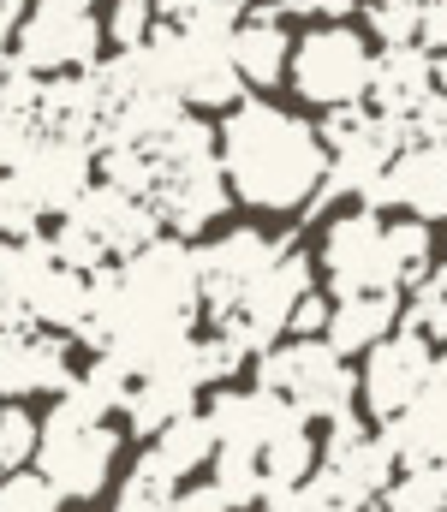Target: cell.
<instances>
[{
	"label": "cell",
	"instance_id": "cell-38",
	"mask_svg": "<svg viewBox=\"0 0 447 512\" xmlns=\"http://www.w3.org/2000/svg\"><path fill=\"white\" fill-rule=\"evenodd\" d=\"M436 90H442V96H447V54H442V60H436Z\"/></svg>",
	"mask_w": 447,
	"mask_h": 512
},
{
	"label": "cell",
	"instance_id": "cell-23",
	"mask_svg": "<svg viewBox=\"0 0 447 512\" xmlns=\"http://www.w3.org/2000/svg\"><path fill=\"white\" fill-rule=\"evenodd\" d=\"M209 483L227 495V507H263V495H269V477H263V459L257 453H215V465H209Z\"/></svg>",
	"mask_w": 447,
	"mask_h": 512
},
{
	"label": "cell",
	"instance_id": "cell-12",
	"mask_svg": "<svg viewBox=\"0 0 447 512\" xmlns=\"http://www.w3.org/2000/svg\"><path fill=\"white\" fill-rule=\"evenodd\" d=\"M364 209H412V221H447V149H430V143H412L394 155V167L382 173L376 197Z\"/></svg>",
	"mask_w": 447,
	"mask_h": 512
},
{
	"label": "cell",
	"instance_id": "cell-28",
	"mask_svg": "<svg viewBox=\"0 0 447 512\" xmlns=\"http://www.w3.org/2000/svg\"><path fill=\"white\" fill-rule=\"evenodd\" d=\"M36 447H42V423H36L24 405H6V411H0V471H6V477H12V471H30Z\"/></svg>",
	"mask_w": 447,
	"mask_h": 512
},
{
	"label": "cell",
	"instance_id": "cell-36",
	"mask_svg": "<svg viewBox=\"0 0 447 512\" xmlns=\"http://www.w3.org/2000/svg\"><path fill=\"white\" fill-rule=\"evenodd\" d=\"M275 6H281L287 18L304 12V18H322V24H340V18L352 12V0H275Z\"/></svg>",
	"mask_w": 447,
	"mask_h": 512
},
{
	"label": "cell",
	"instance_id": "cell-16",
	"mask_svg": "<svg viewBox=\"0 0 447 512\" xmlns=\"http://www.w3.org/2000/svg\"><path fill=\"white\" fill-rule=\"evenodd\" d=\"M430 96H436V60L424 48H382L376 54V84H370L376 114L412 120Z\"/></svg>",
	"mask_w": 447,
	"mask_h": 512
},
{
	"label": "cell",
	"instance_id": "cell-13",
	"mask_svg": "<svg viewBox=\"0 0 447 512\" xmlns=\"http://www.w3.org/2000/svg\"><path fill=\"white\" fill-rule=\"evenodd\" d=\"M149 209H155L161 227H173L179 245H185L191 233H209V227L233 209V191H227L221 161H215V167H197V173H179V179H161V191H155Z\"/></svg>",
	"mask_w": 447,
	"mask_h": 512
},
{
	"label": "cell",
	"instance_id": "cell-11",
	"mask_svg": "<svg viewBox=\"0 0 447 512\" xmlns=\"http://www.w3.org/2000/svg\"><path fill=\"white\" fill-rule=\"evenodd\" d=\"M72 376V340L66 334H0V399H30V393H66Z\"/></svg>",
	"mask_w": 447,
	"mask_h": 512
},
{
	"label": "cell",
	"instance_id": "cell-10",
	"mask_svg": "<svg viewBox=\"0 0 447 512\" xmlns=\"http://www.w3.org/2000/svg\"><path fill=\"white\" fill-rule=\"evenodd\" d=\"M203 417H209L221 453H257V459H263V447H269L281 429L304 423L287 399H275V393H263V387H245V393H239V387H221Z\"/></svg>",
	"mask_w": 447,
	"mask_h": 512
},
{
	"label": "cell",
	"instance_id": "cell-14",
	"mask_svg": "<svg viewBox=\"0 0 447 512\" xmlns=\"http://www.w3.org/2000/svg\"><path fill=\"white\" fill-rule=\"evenodd\" d=\"M72 221H84V227L108 245V256H126V262L161 239L155 209H149V203H138V197H126V191H114V185H90V191L78 197Z\"/></svg>",
	"mask_w": 447,
	"mask_h": 512
},
{
	"label": "cell",
	"instance_id": "cell-35",
	"mask_svg": "<svg viewBox=\"0 0 447 512\" xmlns=\"http://www.w3.org/2000/svg\"><path fill=\"white\" fill-rule=\"evenodd\" d=\"M418 48H424L430 60H442V54H447V0H430V6H424V30H418Z\"/></svg>",
	"mask_w": 447,
	"mask_h": 512
},
{
	"label": "cell",
	"instance_id": "cell-41",
	"mask_svg": "<svg viewBox=\"0 0 447 512\" xmlns=\"http://www.w3.org/2000/svg\"><path fill=\"white\" fill-rule=\"evenodd\" d=\"M0 411H6V405H0Z\"/></svg>",
	"mask_w": 447,
	"mask_h": 512
},
{
	"label": "cell",
	"instance_id": "cell-31",
	"mask_svg": "<svg viewBox=\"0 0 447 512\" xmlns=\"http://www.w3.org/2000/svg\"><path fill=\"white\" fill-rule=\"evenodd\" d=\"M364 24H370V36H376L382 48H418L424 12H418V6H370Z\"/></svg>",
	"mask_w": 447,
	"mask_h": 512
},
{
	"label": "cell",
	"instance_id": "cell-19",
	"mask_svg": "<svg viewBox=\"0 0 447 512\" xmlns=\"http://www.w3.org/2000/svg\"><path fill=\"white\" fill-rule=\"evenodd\" d=\"M191 411H197V376H191V370L149 376V382H138L132 399H126V429L144 435V441H155L167 423H179V417H191Z\"/></svg>",
	"mask_w": 447,
	"mask_h": 512
},
{
	"label": "cell",
	"instance_id": "cell-18",
	"mask_svg": "<svg viewBox=\"0 0 447 512\" xmlns=\"http://www.w3.org/2000/svg\"><path fill=\"white\" fill-rule=\"evenodd\" d=\"M24 304H30V322H36L42 334H66V340H78V334L90 328V274L54 268V274L36 280V292H30Z\"/></svg>",
	"mask_w": 447,
	"mask_h": 512
},
{
	"label": "cell",
	"instance_id": "cell-15",
	"mask_svg": "<svg viewBox=\"0 0 447 512\" xmlns=\"http://www.w3.org/2000/svg\"><path fill=\"white\" fill-rule=\"evenodd\" d=\"M281 18H287L281 6H245V24L233 30V66H239V78L257 84V90L281 84L287 66H293V36H287Z\"/></svg>",
	"mask_w": 447,
	"mask_h": 512
},
{
	"label": "cell",
	"instance_id": "cell-34",
	"mask_svg": "<svg viewBox=\"0 0 447 512\" xmlns=\"http://www.w3.org/2000/svg\"><path fill=\"white\" fill-rule=\"evenodd\" d=\"M167 512H233V507H227V495H221L215 483H185Z\"/></svg>",
	"mask_w": 447,
	"mask_h": 512
},
{
	"label": "cell",
	"instance_id": "cell-25",
	"mask_svg": "<svg viewBox=\"0 0 447 512\" xmlns=\"http://www.w3.org/2000/svg\"><path fill=\"white\" fill-rule=\"evenodd\" d=\"M400 328L418 334V340H430L436 352L447 346V286L436 280V274H430L424 286L406 292V304H400Z\"/></svg>",
	"mask_w": 447,
	"mask_h": 512
},
{
	"label": "cell",
	"instance_id": "cell-6",
	"mask_svg": "<svg viewBox=\"0 0 447 512\" xmlns=\"http://www.w3.org/2000/svg\"><path fill=\"white\" fill-rule=\"evenodd\" d=\"M298 298H310V256L287 245V251L275 256L269 274H257V280L239 292L233 322H227V328H209V334H227V340H239L245 352L263 358V352H275V340L287 334Z\"/></svg>",
	"mask_w": 447,
	"mask_h": 512
},
{
	"label": "cell",
	"instance_id": "cell-27",
	"mask_svg": "<svg viewBox=\"0 0 447 512\" xmlns=\"http://www.w3.org/2000/svg\"><path fill=\"white\" fill-rule=\"evenodd\" d=\"M48 245H54V262H60V268H72V274H102V268L114 262L108 245H102L84 221H72V215L54 227V239H48Z\"/></svg>",
	"mask_w": 447,
	"mask_h": 512
},
{
	"label": "cell",
	"instance_id": "cell-3",
	"mask_svg": "<svg viewBox=\"0 0 447 512\" xmlns=\"http://www.w3.org/2000/svg\"><path fill=\"white\" fill-rule=\"evenodd\" d=\"M257 387L287 399L304 423H334L352 411L358 399V376L346 358L328 352V340H287L275 352L257 358Z\"/></svg>",
	"mask_w": 447,
	"mask_h": 512
},
{
	"label": "cell",
	"instance_id": "cell-20",
	"mask_svg": "<svg viewBox=\"0 0 447 512\" xmlns=\"http://www.w3.org/2000/svg\"><path fill=\"white\" fill-rule=\"evenodd\" d=\"M149 459H155V471L161 477H191V471H203V465H215V453H221V441H215V429H209V417L203 411H191V417H179V423H167L155 441L144 447Z\"/></svg>",
	"mask_w": 447,
	"mask_h": 512
},
{
	"label": "cell",
	"instance_id": "cell-37",
	"mask_svg": "<svg viewBox=\"0 0 447 512\" xmlns=\"http://www.w3.org/2000/svg\"><path fill=\"white\" fill-rule=\"evenodd\" d=\"M370 6H418V12H424L430 0H370Z\"/></svg>",
	"mask_w": 447,
	"mask_h": 512
},
{
	"label": "cell",
	"instance_id": "cell-39",
	"mask_svg": "<svg viewBox=\"0 0 447 512\" xmlns=\"http://www.w3.org/2000/svg\"><path fill=\"white\" fill-rule=\"evenodd\" d=\"M0 12H12V18H18V12H24V0H0Z\"/></svg>",
	"mask_w": 447,
	"mask_h": 512
},
{
	"label": "cell",
	"instance_id": "cell-17",
	"mask_svg": "<svg viewBox=\"0 0 447 512\" xmlns=\"http://www.w3.org/2000/svg\"><path fill=\"white\" fill-rule=\"evenodd\" d=\"M394 334H400V292H358V298H340L328 316V352L334 358H352V352L370 358Z\"/></svg>",
	"mask_w": 447,
	"mask_h": 512
},
{
	"label": "cell",
	"instance_id": "cell-22",
	"mask_svg": "<svg viewBox=\"0 0 447 512\" xmlns=\"http://www.w3.org/2000/svg\"><path fill=\"white\" fill-rule=\"evenodd\" d=\"M382 512H447V465H412L376 501Z\"/></svg>",
	"mask_w": 447,
	"mask_h": 512
},
{
	"label": "cell",
	"instance_id": "cell-1",
	"mask_svg": "<svg viewBox=\"0 0 447 512\" xmlns=\"http://www.w3.org/2000/svg\"><path fill=\"white\" fill-rule=\"evenodd\" d=\"M328 149L316 126H304L287 108L269 102H239L221 126V173L227 191L251 209L269 215H298L316 209L322 185H328Z\"/></svg>",
	"mask_w": 447,
	"mask_h": 512
},
{
	"label": "cell",
	"instance_id": "cell-24",
	"mask_svg": "<svg viewBox=\"0 0 447 512\" xmlns=\"http://www.w3.org/2000/svg\"><path fill=\"white\" fill-rule=\"evenodd\" d=\"M388 251H394V268H400V292H412L436 274V239H430L424 221H388Z\"/></svg>",
	"mask_w": 447,
	"mask_h": 512
},
{
	"label": "cell",
	"instance_id": "cell-40",
	"mask_svg": "<svg viewBox=\"0 0 447 512\" xmlns=\"http://www.w3.org/2000/svg\"><path fill=\"white\" fill-rule=\"evenodd\" d=\"M0 483H6V471H0Z\"/></svg>",
	"mask_w": 447,
	"mask_h": 512
},
{
	"label": "cell",
	"instance_id": "cell-9",
	"mask_svg": "<svg viewBox=\"0 0 447 512\" xmlns=\"http://www.w3.org/2000/svg\"><path fill=\"white\" fill-rule=\"evenodd\" d=\"M90 167H96V149H90V143L36 131L12 173H18V185L36 197L42 215H60V221H66V215L78 209V197L90 191Z\"/></svg>",
	"mask_w": 447,
	"mask_h": 512
},
{
	"label": "cell",
	"instance_id": "cell-8",
	"mask_svg": "<svg viewBox=\"0 0 447 512\" xmlns=\"http://www.w3.org/2000/svg\"><path fill=\"white\" fill-rule=\"evenodd\" d=\"M436 346L430 340H418V334H394V340H382L370 358H364V376H358V399L370 405V417L376 423H400L418 399H424V387L436 382Z\"/></svg>",
	"mask_w": 447,
	"mask_h": 512
},
{
	"label": "cell",
	"instance_id": "cell-21",
	"mask_svg": "<svg viewBox=\"0 0 447 512\" xmlns=\"http://www.w3.org/2000/svg\"><path fill=\"white\" fill-rule=\"evenodd\" d=\"M316 459H322V447H316L310 423H293L263 447V477H269V489H298V483H310L322 471Z\"/></svg>",
	"mask_w": 447,
	"mask_h": 512
},
{
	"label": "cell",
	"instance_id": "cell-7",
	"mask_svg": "<svg viewBox=\"0 0 447 512\" xmlns=\"http://www.w3.org/2000/svg\"><path fill=\"white\" fill-rule=\"evenodd\" d=\"M120 465V429L96 423V429H48L42 423V447H36V471L60 489V501H96L108 489Z\"/></svg>",
	"mask_w": 447,
	"mask_h": 512
},
{
	"label": "cell",
	"instance_id": "cell-30",
	"mask_svg": "<svg viewBox=\"0 0 447 512\" xmlns=\"http://www.w3.org/2000/svg\"><path fill=\"white\" fill-rule=\"evenodd\" d=\"M60 489L30 465V471H12L6 483H0V512H60Z\"/></svg>",
	"mask_w": 447,
	"mask_h": 512
},
{
	"label": "cell",
	"instance_id": "cell-5",
	"mask_svg": "<svg viewBox=\"0 0 447 512\" xmlns=\"http://www.w3.org/2000/svg\"><path fill=\"white\" fill-rule=\"evenodd\" d=\"M322 268H328L334 304L358 298V292H400V268H394V251H388V221L376 209H346V215L328 221Z\"/></svg>",
	"mask_w": 447,
	"mask_h": 512
},
{
	"label": "cell",
	"instance_id": "cell-33",
	"mask_svg": "<svg viewBox=\"0 0 447 512\" xmlns=\"http://www.w3.org/2000/svg\"><path fill=\"white\" fill-rule=\"evenodd\" d=\"M412 137H418V143H430V149H447V96H442V90L412 114Z\"/></svg>",
	"mask_w": 447,
	"mask_h": 512
},
{
	"label": "cell",
	"instance_id": "cell-2",
	"mask_svg": "<svg viewBox=\"0 0 447 512\" xmlns=\"http://www.w3.org/2000/svg\"><path fill=\"white\" fill-rule=\"evenodd\" d=\"M293 90L316 108H364L370 84H376V48L364 42V30L352 24H316L293 42V66H287Z\"/></svg>",
	"mask_w": 447,
	"mask_h": 512
},
{
	"label": "cell",
	"instance_id": "cell-32",
	"mask_svg": "<svg viewBox=\"0 0 447 512\" xmlns=\"http://www.w3.org/2000/svg\"><path fill=\"white\" fill-rule=\"evenodd\" d=\"M328 316H334V298L310 292V298H298V310H293V322H287V334H293V340H328Z\"/></svg>",
	"mask_w": 447,
	"mask_h": 512
},
{
	"label": "cell",
	"instance_id": "cell-4",
	"mask_svg": "<svg viewBox=\"0 0 447 512\" xmlns=\"http://www.w3.org/2000/svg\"><path fill=\"white\" fill-rule=\"evenodd\" d=\"M96 54H102V18L84 0H36L12 36V66H24L42 84L96 72Z\"/></svg>",
	"mask_w": 447,
	"mask_h": 512
},
{
	"label": "cell",
	"instance_id": "cell-26",
	"mask_svg": "<svg viewBox=\"0 0 447 512\" xmlns=\"http://www.w3.org/2000/svg\"><path fill=\"white\" fill-rule=\"evenodd\" d=\"M173 495H179V483L173 477H161L155 471V459H138L132 465V477L120 483V495H114V512H167L173 507Z\"/></svg>",
	"mask_w": 447,
	"mask_h": 512
},
{
	"label": "cell",
	"instance_id": "cell-29",
	"mask_svg": "<svg viewBox=\"0 0 447 512\" xmlns=\"http://www.w3.org/2000/svg\"><path fill=\"white\" fill-rule=\"evenodd\" d=\"M36 227H42L36 197L18 185V173H0V239H6V245H30Z\"/></svg>",
	"mask_w": 447,
	"mask_h": 512
}]
</instances>
